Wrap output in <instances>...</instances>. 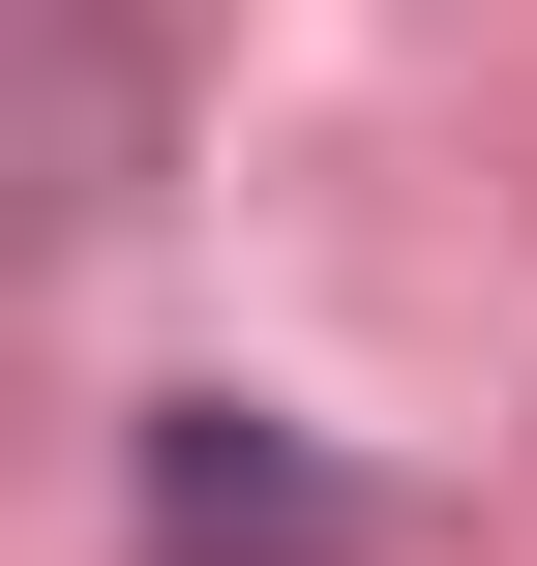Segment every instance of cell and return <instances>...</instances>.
Listing matches in <instances>:
<instances>
[{
    "instance_id": "6da1fadb",
    "label": "cell",
    "mask_w": 537,
    "mask_h": 566,
    "mask_svg": "<svg viewBox=\"0 0 537 566\" xmlns=\"http://www.w3.org/2000/svg\"><path fill=\"white\" fill-rule=\"evenodd\" d=\"M329 537H359V478H329V448H269L239 388H209V418H149V566H329Z\"/></svg>"
}]
</instances>
